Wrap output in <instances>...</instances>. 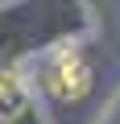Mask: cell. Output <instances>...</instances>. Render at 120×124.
<instances>
[{
    "label": "cell",
    "instance_id": "obj_1",
    "mask_svg": "<svg viewBox=\"0 0 120 124\" xmlns=\"http://www.w3.org/2000/svg\"><path fill=\"white\" fill-rule=\"evenodd\" d=\"M46 87L54 99H83L91 91V66L79 50H58L46 62Z\"/></svg>",
    "mask_w": 120,
    "mask_h": 124
},
{
    "label": "cell",
    "instance_id": "obj_2",
    "mask_svg": "<svg viewBox=\"0 0 120 124\" xmlns=\"http://www.w3.org/2000/svg\"><path fill=\"white\" fill-rule=\"evenodd\" d=\"M29 108V91H25V79L8 66H0V124H13L21 120Z\"/></svg>",
    "mask_w": 120,
    "mask_h": 124
}]
</instances>
